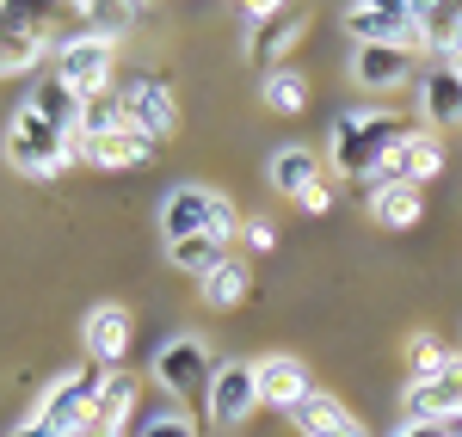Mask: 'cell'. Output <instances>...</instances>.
Segmentation results:
<instances>
[{
	"instance_id": "obj_34",
	"label": "cell",
	"mask_w": 462,
	"mask_h": 437,
	"mask_svg": "<svg viewBox=\"0 0 462 437\" xmlns=\"http://www.w3.org/2000/svg\"><path fill=\"white\" fill-rule=\"evenodd\" d=\"M302 210H309V216H327V210H333V185L320 179L315 191H309V197H302Z\"/></svg>"
},
{
	"instance_id": "obj_16",
	"label": "cell",
	"mask_w": 462,
	"mask_h": 437,
	"mask_svg": "<svg viewBox=\"0 0 462 437\" xmlns=\"http://www.w3.org/2000/svg\"><path fill=\"white\" fill-rule=\"evenodd\" d=\"M420 32H426V50L438 56V68H462V6L457 0H426L420 6Z\"/></svg>"
},
{
	"instance_id": "obj_3",
	"label": "cell",
	"mask_w": 462,
	"mask_h": 437,
	"mask_svg": "<svg viewBox=\"0 0 462 437\" xmlns=\"http://www.w3.org/2000/svg\"><path fill=\"white\" fill-rule=\"evenodd\" d=\"M74 154H80V142H74L69 130H56L37 105H19L6 117V167H13V173H25V179H56V173H69Z\"/></svg>"
},
{
	"instance_id": "obj_37",
	"label": "cell",
	"mask_w": 462,
	"mask_h": 437,
	"mask_svg": "<svg viewBox=\"0 0 462 437\" xmlns=\"http://www.w3.org/2000/svg\"><path fill=\"white\" fill-rule=\"evenodd\" d=\"M339 437H364V432H357V425H352V432H339Z\"/></svg>"
},
{
	"instance_id": "obj_22",
	"label": "cell",
	"mask_w": 462,
	"mask_h": 437,
	"mask_svg": "<svg viewBox=\"0 0 462 437\" xmlns=\"http://www.w3.org/2000/svg\"><path fill=\"white\" fill-rule=\"evenodd\" d=\"M290 425H296L302 437H339V432H352L357 419L346 413V401H339V395H320V388H315L309 401L290 413Z\"/></svg>"
},
{
	"instance_id": "obj_19",
	"label": "cell",
	"mask_w": 462,
	"mask_h": 437,
	"mask_svg": "<svg viewBox=\"0 0 462 437\" xmlns=\"http://www.w3.org/2000/svg\"><path fill=\"white\" fill-rule=\"evenodd\" d=\"M43 56H50L43 32H37L25 13H6V25H0V74H32Z\"/></svg>"
},
{
	"instance_id": "obj_30",
	"label": "cell",
	"mask_w": 462,
	"mask_h": 437,
	"mask_svg": "<svg viewBox=\"0 0 462 437\" xmlns=\"http://www.w3.org/2000/svg\"><path fill=\"white\" fill-rule=\"evenodd\" d=\"M136 13L143 6H74V19H87V25H99V37L106 43H117V37L136 25Z\"/></svg>"
},
{
	"instance_id": "obj_20",
	"label": "cell",
	"mask_w": 462,
	"mask_h": 437,
	"mask_svg": "<svg viewBox=\"0 0 462 437\" xmlns=\"http://www.w3.org/2000/svg\"><path fill=\"white\" fill-rule=\"evenodd\" d=\"M154 136H143V130H117V136H106V142H87L80 154L99 167V173H124V167H143V160H154Z\"/></svg>"
},
{
	"instance_id": "obj_18",
	"label": "cell",
	"mask_w": 462,
	"mask_h": 437,
	"mask_svg": "<svg viewBox=\"0 0 462 437\" xmlns=\"http://www.w3.org/2000/svg\"><path fill=\"white\" fill-rule=\"evenodd\" d=\"M438 173H444V142H438L431 130H413V136L389 154V179H401V185H426V179H438Z\"/></svg>"
},
{
	"instance_id": "obj_7",
	"label": "cell",
	"mask_w": 462,
	"mask_h": 437,
	"mask_svg": "<svg viewBox=\"0 0 462 437\" xmlns=\"http://www.w3.org/2000/svg\"><path fill=\"white\" fill-rule=\"evenodd\" d=\"M111 62H117V43H106L99 32H74L56 43V80H69L74 93H111Z\"/></svg>"
},
{
	"instance_id": "obj_14",
	"label": "cell",
	"mask_w": 462,
	"mask_h": 437,
	"mask_svg": "<svg viewBox=\"0 0 462 437\" xmlns=\"http://www.w3.org/2000/svg\"><path fill=\"white\" fill-rule=\"evenodd\" d=\"M352 80L370 86V93H394V86H420L413 74V56L407 50H389V43H352Z\"/></svg>"
},
{
	"instance_id": "obj_11",
	"label": "cell",
	"mask_w": 462,
	"mask_h": 437,
	"mask_svg": "<svg viewBox=\"0 0 462 437\" xmlns=\"http://www.w3.org/2000/svg\"><path fill=\"white\" fill-rule=\"evenodd\" d=\"M80 345H87V364L117 369V364H124V351H130V308H117V302H93V308L80 314Z\"/></svg>"
},
{
	"instance_id": "obj_6",
	"label": "cell",
	"mask_w": 462,
	"mask_h": 437,
	"mask_svg": "<svg viewBox=\"0 0 462 437\" xmlns=\"http://www.w3.org/2000/svg\"><path fill=\"white\" fill-rule=\"evenodd\" d=\"M148 376H154V388H161V395H191V388H210L216 358H210V345H204L198 332H173V339H161V345H154Z\"/></svg>"
},
{
	"instance_id": "obj_35",
	"label": "cell",
	"mask_w": 462,
	"mask_h": 437,
	"mask_svg": "<svg viewBox=\"0 0 462 437\" xmlns=\"http://www.w3.org/2000/svg\"><path fill=\"white\" fill-rule=\"evenodd\" d=\"M6 437H56V432H50V425H43V419L32 413V419H19V425H13Z\"/></svg>"
},
{
	"instance_id": "obj_4",
	"label": "cell",
	"mask_w": 462,
	"mask_h": 437,
	"mask_svg": "<svg viewBox=\"0 0 462 437\" xmlns=\"http://www.w3.org/2000/svg\"><path fill=\"white\" fill-rule=\"evenodd\" d=\"M99 382H106V369H99V364L62 369V376L43 388L37 419H43L56 437H87V425H93V401H99Z\"/></svg>"
},
{
	"instance_id": "obj_23",
	"label": "cell",
	"mask_w": 462,
	"mask_h": 437,
	"mask_svg": "<svg viewBox=\"0 0 462 437\" xmlns=\"http://www.w3.org/2000/svg\"><path fill=\"white\" fill-rule=\"evenodd\" d=\"M426 216V197H420V185H383V191H370V222L376 228H413V222Z\"/></svg>"
},
{
	"instance_id": "obj_24",
	"label": "cell",
	"mask_w": 462,
	"mask_h": 437,
	"mask_svg": "<svg viewBox=\"0 0 462 437\" xmlns=\"http://www.w3.org/2000/svg\"><path fill=\"white\" fill-rule=\"evenodd\" d=\"M25 105H37L43 117H50V123H56V130H69V136L80 130V93H74L69 80H56V74H50V80H37Z\"/></svg>"
},
{
	"instance_id": "obj_12",
	"label": "cell",
	"mask_w": 462,
	"mask_h": 437,
	"mask_svg": "<svg viewBox=\"0 0 462 437\" xmlns=\"http://www.w3.org/2000/svg\"><path fill=\"white\" fill-rule=\"evenodd\" d=\"M136 413H143V382H136V376H124V369H106L99 401H93V425H87V432L124 437L130 425H136Z\"/></svg>"
},
{
	"instance_id": "obj_21",
	"label": "cell",
	"mask_w": 462,
	"mask_h": 437,
	"mask_svg": "<svg viewBox=\"0 0 462 437\" xmlns=\"http://www.w3.org/2000/svg\"><path fill=\"white\" fill-rule=\"evenodd\" d=\"M117 130H130V117H124V93L111 86V93H87L80 99V130H74V142H106Z\"/></svg>"
},
{
	"instance_id": "obj_5",
	"label": "cell",
	"mask_w": 462,
	"mask_h": 437,
	"mask_svg": "<svg viewBox=\"0 0 462 437\" xmlns=\"http://www.w3.org/2000/svg\"><path fill=\"white\" fill-rule=\"evenodd\" d=\"M346 32H352V43H389L407 56L426 50L420 6H407V0H357V6H346Z\"/></svg>"
},
{
	"instance_id": "obj_25",
	"label": "cell",
	"mask_w": 462,
	"mask_h": 437,
	"mask_svg": "<svg viewBox=\"0 0 462 437\" xmlns=\"http://www.w3.org/2000/svg\"><path fill=\"white\" fill-rule=\"evenodd\" d=\"M259 99H265V111H278V117H296V111L309 105V80H302V68H265V80H259Z\"/></svg>"
},
{
	"instance_id": "obj_8",
	"label": "cell",
	"mask_w": 462,
	"mask_h": 437,
	"mask_svg": "<svg viewBox=\"0 0 462 437\" xmlns=\"http://www.w3.org/2000/svg\"><path fill=\"white\" fill-rule=\"evenodd\" d=\"M253 406H259V364L247 358H222L210 376V388H204V413H210V425H247Z\"/></svg>"
},
{
	"instance_id": "obj_33",
	"label": "cell",
	"mask_w": 462,
	"mask_h": 437,
	"mask_svg": "<svg viewBox=\"0 0 462 437\" xmlns=\"http://www.w3.org/2000/svg\"><path fill=\"white\" fill-rule=\"evenodd\" d=\"M241 19H247V32H253V25H278V19H284V6H272V0H253V6H241Z\"/></svg>"
},
{
	"instance_id": "obj_17",
	"label": "cell",
	"mask_w": 462,
	"mask_h": 437,
	"mask_svg": "<svg viewBox=\"0 0 462 437\" xmlns=\"http://www.w3.org/2000/svg\"><path fill=\"white\" fill-rule=\"evenodd\" d=\"M420 111L431 130H462V68L420 74Z\"/></svg>"
},
{
	"instance_id": "obj_27",
	"label": "cell",
	"mask_w": 462,
	"mask_h": 437,
	"mask_svg": "<svg viewBox=\"0 0 462 437\" xmlns=\"http://www.w3.org/2000/svg\"><path fill=\"white\" fill-rule=\"evenodd\" d=\"M198 296H204V308H241L247 302V265L241 259H222L210 278L198 284Z\"/></svg>"
},
{
	"instance_id": "obj_36",
	"label": "cell",
	"mask_w": 462,
	"mask_h": 437,
	"mask_svg": "<svg viewBox=\"0 0 462 437\" xmlns=\"http://www.w3.org/2000/svg\"><path fill=\"white\" fill-rule=\"evenodd\" d=\"M394 437H457L450 425H394Z\"/></svg>"
},
{
	"instance_id": "obj_2",
	"label": "cell",
	"mask_w": 462,
	"mask_h": 437,
	"mask_svg": "<svg viewBox=\"0 0 462 437\" xmlns=\"http://www.w3.org/2000/svg\"><path fill=\"white\" fill-rule=\"evenodd\" d=\"M241 228H247V216L222 197V191H210V185H173L167 197H161V241L173 247V241H191V234H210V241H241Z\"/></svg>"
},
{
	"instance_id": "obj_31",
	"label": "cell",
	"mask_w": 462,
	"mask_h": 437,
	"mask_svg": "<svg viewBox=\"0 0 462 437\" xmlns=\"http://www.w3.org/2000/svg\"><path fill=\"white\" fill-rule=\"evenodd\" d=\"M309 37V13H284L278 25H272V37H265V56H272V68H284V56Z\"/></svg>"
},
{
	"instance_id": "obj_13",
	"label": "cell",
	"mask_w": 462,
	"mask_h": 437,
	"mask_svg": "<svg viewBox=\"0 0 462 437\" xmlns=\"http://www.w3.org/2000/svg\"><path fill=\"white\" fill-rule=\"evenodd\" d=\"M309 395H315V376H309L302 358H290V351L259 358V406H284V413H296Z\"/></svg>"
},
{
	"instance_id": "obj_28",
	"label": "cell",
	"mask_w": 462,
	"mask_h": 437,
	"mask_svg": "<svg viewBox=\"0 0 462 437\" xmlns=\"http://www.w3.org/2000/svg\"><path fill=\"white\" fill-rule=\"evenodd\" d=\"M130 437H198V425H191L185 406H143L136 425H130Z\"/></svg>"
},
{
	"instance_id": "obj_26",
	"label": "cell",
	"mask_w": 462,
	"mask_h": 437,
	"mask_svg": "<svg viewBox=\"0 0 462 437\" xmlns=\"http://www.w3.org/2000/svg\"><path fill=\"white\" fill-rule=\"evenodd\" d=\"M222 259H228V247H222V241H210V234H191V241H173V247H167V265H173V271H185V278H198V284L210 278Z\"/></svg>"
},
{
	"instance_id": "obj_15",
	"label": "cell",
	"mask_w": 462,
	"mask_h": 437,
	"mask_svg": "<svg viewBox=\"0 0 462 437\" xmlns=\"http://www.w3.org/2000/svg\"><path fill=\"white\" fill-rule=\"evenodd\" d=\"M265 179H272V191H278V197H296V204H302V197L320 185V160L302 142H284V148H272Z\"/></svg>"
},
{
	"instance_id": "obj_9",
	"label": "cell",
	"mask_w": 462,
	"mask_h": 437,
	"mask_svg": "<svg viewBox=\"0 0 462 437\" xmlns=\"http://www.w3.org/2000/svg\"><path fill=\"white\" fill-rule=\"evenodd\" d=\"M401 419L407 425H450L462 437V358H450L444 376H431V382H407Z\"/></svg>"
},
{
	"instance_id": "obj_10",
	"label": "cell",
	"mask_w": 462,
	"mask_h": 437,
	"mask_svg": "<svg viewBox=\"0 0 462 437\" xmlns=\"http://www.w3.org/2000/svg\"><path fill=\"white\" fill-rule=\"evenodd\" d=\"M124 93V117H130V130H143V136H154V142H167L179 130V99H173V86L167 80H124L117 86Z\"/></svg>"
},
{
	"instance_id": "obj_29",
	"label": "cell",
	"mask_w": 462,
	"mask_h": 437,
	"mask_svg": "<svg viewBox=\"0 0 462 437\" xmlns=\"http://www.w3.org/2000/svg\"><path fill=\"white\" fill-rule=\"evenodd\" d=\"M444 364H450V351L431 332H413L407 339V382H431V376H444Z\"/></svg>"
},
{
	"instance_id": "obj_1",
	"label": "cell",
	"mask_w": 462,
	"mask_h": 437,
	"mask_svg": "<svg viewBox=\"0 0 462 437\" xmlns=\"http://www.w3.org/2000/svg\"><path fill=\"white\" fill-rule=\"evenodd\" d=\"M413 130L383 105H346L333 117V130H327V160H333V173L339 179H364L370 191H383L389 179V154L407 142Z\"/></svg>"
},
{
	"instance_id": "obj_32",
	"label": "cell",
	"mask_w": 462,
	"mask_h": 437,
	"mask_svg": "<svg viewBox=\"0 0 462 437\" xmlns=\"http://www.w3.org/2000/svg\"><path fill=\"white\" fill-rule=\"evenodd\" d=\"M241 241H247L253 253H272V247H278V228H272L265 216H247V228H241Z\"/></svg>"
}]
</instances>
